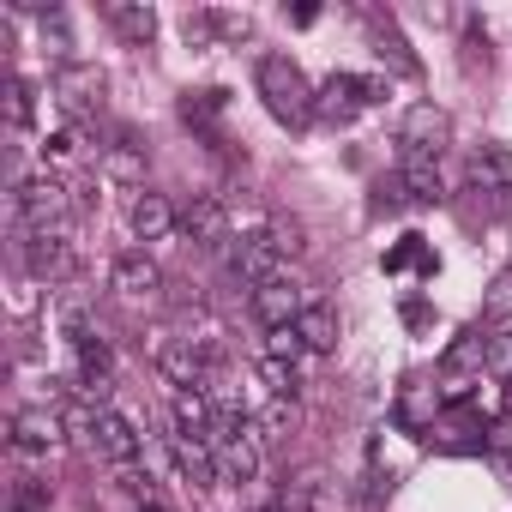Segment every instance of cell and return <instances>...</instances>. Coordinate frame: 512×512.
<instances>
[{
	"mask_svg": "<svg viewBox=\"0 0 512 512\" xmlns=\"http://www.w3.org/2000/svg\"><path fill=\"white\" fill-rule=\"evenodd\" d=\"M380 266H386V272H410V266H416L422 278H434V266H440V260L422 247V235H404V241H392V247L380 253Z\"/></svg>",
	"mask_w": 512,
	"mask_h": 512,
	"instance_id": "484cf974",
	"label": "cell"
},
{
	"mask_svg": "<svg viewBox=\"0 0 512 512\" xmlns=\"http://www.w3.org/2000/svg\"><path fill=\"white\" fill-rule=\"evenodd\" d=\"M163 446H169L175 470L187 476V488H211V482H217V458H211V440H205V434H193V428H181V422L169 416Z\"/></svg>",
	"mask_w": 512,
	"mask_h": 512,
	"instance_id": "8fae6325",
	"label": "cell"
},
{
	"mask_svg": "<svg viewBox=\"0 0 512 512\" xmlns=\"http://www.w3.org/2000/svg\"><path fill=\"white\" fill-rule=\"evenodd\" d=\"M434 446H440V452H488V440H482V428H476V422L434 428Z\"/></svg>",
	"mask_w": 512,
	"mask_h": 512,
	"instance_id": "4dcf8cb0",
	"label": "cell"
},
{
	"mask_svg": "<svg viewBox=\"0 0 512 512\" xmlns=\"http://www.w3.org/2000/svg\"><path fill=\"white\" fill-rule=\"evenodd\" d=\"M284 19H290V25H314L320 7H314V0H302V7H284Z\"/></svg>",
	"mask_w": 512,
	"mask_h": 512,
	"instance_id": "60d3db41",
	"label": "cell"
},
{
	"mask_svg": "<svg viewBox=\"0 0 512 512\" xmlns=\"http://www.w3.org/2000/svg\"><path fill=\"white\" fill-rule=\"evenodd\" d=\"M43 157H55V163L73 157V133H49V139H43Z\"/></svg>",
	"mask_w": 512,
	"mask_h": 512,
	"instance_id": "ab89813d",
	"label": "cell"
},
{
	"mask_svg": "<svg viewBox=\"0 0 512 512\" xmlns=\"http://www.w3.org/2000/svg\"><path fill=\"white\" fill-rule=\"evenodd\" d=\"M97 452H103V464L109 470H139L145 464V446H151V434L127 416V410H115V404H103L97 410V440H91Z\"/></svg>",
	"mask_w": 512,
	"mask_h": 512,
	"instance_id": "5b68a950",
	"label": "cell"
},
{
	"mask_svg": "<svg viewBox=\"0 0 512 512\" xmlns=\"http://www.w3.org/2000/svg\"><path fill=\"white\" fill-rule=\"evenodd\" d=\"M488 368L512 380V332H494V344H488Z\"/></svg>",
	"mask_w": 512,
	"mask_h": 512,
	"instance_id": "d590c367",
	"label": "cell"
},
{
	"mask_svg": "<svg viewBox=\"0 0 512 512\" xmlns=\"http://www.w3.org/2000/svg\"><path fill=\"white\" fill-rule=\"evenodd\" d=\"M43 43H49L55 67H67V61H73V31H67V13H61V7H49V13H43Z\"/></svg>",
	"mask_w": 512,
	"mask_h": 512,
	"instance_id": "f546056e",
	"label": "cell"
},
{
	"mask_svg": "<svg viewBox=\"0 0 512 512\" xmlns=\"http://www.w3.org/2000/svg\"><path fill=\"white\" fill-rule=\"evenodd\" d=\"M55 326H61V338H67L73 350H85V344H97V338H103L97 308H91L85 296H55Z\"/></svg>",
	"mask_w": 512,
	"mask_h": 512,
	"instance_id": "44dd1931",
	"label": "cell"
},
{
	"mask_svg": "<svg viewBox=\"0 0 512 512\" xmlns=\"http://www.w3.org/2000/svg\"><path fill=\"white\" fill-rule=\"evenodd\" d=\"M296 332H302L308 356H332V350H338V314H332L326 302H308L302 320H296Z\"/></svg>",
	"mask_w": 512,
	"mask_h": 512,
	"instance_id": "cb8c5ba5",
	"label": "cell"
},
{
	"mask_svg": "<svg viewBox=\"0 0 512 512\" xmlns=\"http://www.w3.org/2000/svg\"><path fill=\"white\" fill-rule=\"evenodd\" d=\"M109 290H115L121 302H157V296H163V266L151 260V253H115Z\"/></svg>",
	"mask_w": 512,
	"mask_h": 512,
	"instance_id": "7c38bea8",
	"label": "cell"
},
{
	"mask_svg": "<svg viewBox=\"0 0 512 512\" xmlns=\"http://www.w3.org/2000/svg\"><path fill=\"white\" fill-rule=\"evenodd\" d=\"M253 85H260V97H266L278 127H308L314 121V85H308V73L290 55H260L253 61Z\"/></svg>",
	"mask_w": 512,
	"mask_h": 512,
	"instance_id": "6da1fadb",
	"label": "cell"
},
{
	"mask_svg": "<svg viewBox=\"0 0 512 512\" xmlns=\"http://www.w3.org/2000/svg\"><path fill=\"white\" fill-rule=\"evenodd\" d=\"M139 512H163V506H139Z\"/></svg>",
	"mask_w": 512,
	"mask_h": 512,
	"instance_id": "ee69618b",
	"label": "cell"
},
{
	"mask_svg": "<svg viewBox=\"0 0 512 512\" xmlns=\"http://www.w3.org/2000/svg\"><path fill=\"white\" fill-rule=\"evenodd\" d=\"M488 344H494V332H482V326H470V332H458V338L446 344V356H440V368H446V374H464V380H476V374L488 368Z\"/></svg>",
	"mask_w": 512,
	"mask_h": 512,
	"instance_id": "7402d4cb",
	"label": "cell"
},
{
	"mask_svg": "<svg viewBox=\"0 0 512 512\" xmlns=\"http://www.w3.org/2000/svg\"><path fill=\"white\" fill-rule=\"evenodd\" d=\"M103 19H109L115 37L133 43V49H145V43L157 37V13L145 7V0H103Z\"/></svg>",
	"mask_w": 512,
	"mask_h": 512,
	"instance_id": "d6986e66",
	"label": "cell"
},
{
	"mask_svg": "<svg viewBox=\"0 0 512 512\" xmlns=\"http://www.w3.org/2000/svg\"><path fill=\"white\" fill-rule=\"evenodd\" d=\"M266 235L278 241V253H284V260H290V253H302V247H308V241H302V223H290V217H278V223H272Z\"/></svg>",
	"mask_w": 512,
	"mask_h": 512,
	"instance_id": "e575fe53",
	"label": "cell"
},
{
	"mask_svg": "<svg viewBox=\"0 0 512 512\" xmlns=\"http://www.w3.org/2000/svg\"><path fill=\"white\" fill-rule=\"evenodd\" d=\"M386 97H392V79H386V73H362V103L374 109V103H386Z\"/></svg>",
	"mask_w": 512,
	"mask_h": 512,
	"instance_id": "74e56055",
	"label": "cell"
},
{
	"mask_svg": "<svg viewBox=\"0 0 512 512\" xmlns=\"http://www.w3.org/2000/svg\"><path fill=\"white\" fill-rule=\"evenodd\" d=\"M253 374L266 380L272 398H296V392H302V368L284 362V356H272V350H253Z\"/></svg>",
	"mask_w": 512,
	"mask_h": 512,
	"instance_id": "d4e9b609",
	"label": "cell"
},
{
	"mask_svg": "<svg viewBox=\"0 0 512 512\" xmlns=\"http://www.w3.org/2000/svg\"><path fill=\"white\" fill-rule=\"evenodd\" d=\"M127 229L139 241H169L181 229V205H169V193H157V187H139L127 199Z\"/></svg>",
	"mask_w": 512,
	"mask_h": 512,
	"instance_id": "5bb4252c",
	"label": "cell"
},
{
	"mask_svg": "<svg viewBox=\"0 0 512 512\" xmlns=\"http://www.w3.org/2000/svg\"><path fill=\"white\" fill-rule=\"evenodd\" d=\"M181 235H187L199 253H229V247H235V229H229V211H223L217 193L181 199Z\"/></svg>",
	"mask_w": 512,
	"mask_h": 512,
	"instance_id": "9c48e42d",
	"label": "cell"
},
{
	"mask_svg": "<svg viewBox=\"0 0 512 512\" xmlns=\"http://www.w3.org/2000/svg\"><path fill=\"white\" fill-rule=\"evenodd\" d=\"M278 494H284L290 512H326V476H320V470H302V476L284 482Z\"/></svg>",
	"mask_w": 512,
	"mask_h": 512,
	"instance_id": "83f0119b",
	"label": "cell"
},
{
	"mask_svg": "<svg viewBox=\"0 0 512 512\" xmlns=\"http://www.w3.org/2000/svg\"><path fill=\"white\" fill-rule=\"evenodd\" d=\"M7 434H13V452H19V458H37V464H43V458L61 452L67 422H61V410H49V404H25V410H13Z\"/></svg>",
	"mask_w": 512,
	"mask_h": 512,
	"instance_id": "52a82bcc",
	"label": "cell"
},
{
	"mask_svg": "<svg viewBox=\"0 0 512 512\" xmlns=\"http://www.w3.org/2000/svg\"><path fill=\"white\" fill-rule=\"evenodd\" d=\"M500 416L512 422V380H506V392H500Z\"/></svg>",
	"mask_w": 512,
	"mask_h": 512,
	"instance_id": "7bdbcfd3",
	"label": "cell"
},
{
	"mask_svg": "<svg viewBox=\"0 0 512 512\" xmlns=\"http://www.w3.org/2000/svg\"><path fill=\"white\" fill-rule=\"evenodd\" d=\"M253 428H260V440H290L296 434V398H272L266 392V404L253 410Z\"/></svg>",
	"mask_w": 512,
	"mask_h": 512,
	"instance_id": "4316f807",
	"label": "cell"
},
{
	"mask_svg": "<svg viewBox=\"0 0 512 512\" xmlns=\"http://www.w3.org/2000/svg\"><path fill=\"white\" fill-rule=\"evenodd\" d=\"M440 386L434 380H404L398 386V404H392V422L404 428V434H434V422H440Z\"/></svg>",
	"mask_w": 512,
	"mask_h": 512,
	"instance_id": "9a60e30c",
	"label": "cell"
},
{
	"mask_svg": "<svg viewBox=\"0 0 512 512\" xmlns=\"http://www.w3.org/2000/svg\"><path fill=\"white\" fill-rule=\"evenodd\" d=\"M145 169H151V163H145V145H139L133 133H115V139L103 145V175H109V181H121V187L139 193V187H145Z\"/></svg>",
	"mask_w": 512,
	"mask_h": 512,
	"instance_id": "e0dca14e",
	"label": "cell"
},
{
	"mask_svg": "<svg viewBox=\"0 0 512 512\" xmlns=\"http://www.w3.org/2000/svg\"><path fill=\"white\" fill-rule=\"evenodd\" d=\"M362 109H368V103H362V73H326V79L314 85V115H320L326 127H350Z\"/></svg>",
	"mask_w": 512,
	"mask_h": 512,
	"instance_id": "4fadbf2b",
	"label": "cell"
},
{
	"mask_svg": "<svg viewBox=\"0 0 512 512\" xmlns=\"http://www.w3.org/2000/svg\"><path fill=\"white\" fill-rule=\"evenodd\" d=\"M368 37H374V55L392 67V73H404V79H416L422 73V61L410 55V43H404V31L386 19V13H368Z\"/></svg>",
	"mask_w": 512,
	"mask_h": 512,
	"instance_id": "ffe728a7",
	"label": "cell"
},
{
	"mask_svg": "<svg viewBox=\"0 0 512 512\" xmlns=\"http://www.w3.org/2000/svg\"><path fill=\"white\" fill-rule=\"evenodd\" d=\"M308 302H314V296H302L296 284H272V290H253V320H260L266 332H278V326H296Z\"/></svg>",
	"mask_w": 512,
	"mask_h": 512,
	"instance_id": "2e32d148",
	"label": "cell"
},
{
	"mask_svg": "<svg viewBox=\"0 0 512 512\" xmlns=\"http://www.w3.org/2000/svg\"><path fill=\"white\" fill-rule=\"evenodd\" d=\"M103 67H91V61H67V67H55V79H49V97L73 115V121H91L97 109H103Z\"/></svg>",
	"mask_w": 512,
	"mask_h": 512,
	"instance_id": "ba28073f",
	"label": "cell"
},
{
	"mask_svg": "<svg viewBox=\"0 0 512 512\" xmlns=\"http://www.w3.org/2000/svg\"><path fill=\"white\" fill-rule=\"evenodd\" d=\"M229 272L241 290H272V284H290V260L278 253V241L266 229H253L229 247Z\"/></svg>",
	"mask_w": 512,
	"mask_h": 512,
	"instance_id": "277c9868",
	"label": "cell"
},
{
	"mask_svg": "<svg viewBox=\"0 0 512 512\" xmlns=\"http://www.w3.org/2000/svg\"><path fill=\"white\" fill-rule=\"evenodd\" d=\"M151 362L163 380H175V392H205L217 380V362L199 344H187L181 332H151Z\"/></svg>",
	"mask_w": 512,
	"mask_h": 512,
	"instance_id": "3957f363",
	"label": "cell"
},
{
	"mask_svg": "<svg viewBox=\"0 0 512 512\" xmlns=\"http://www.w3.org/2000/svg\"><path fill=\"white\" fill-rule=\"evenodd\" d=\"M13 253L31 266V278H43V284H61V278H73V266H79V247H73V235H67V229L13 235Z\"/></svg>",
	"mask_w": 512,
	"mask_h": 512,
	"instance_id": "8992f818",
	"label": "cell"
},
{
	"mask_svg": "<svg viewBox=\"0 0 512 512\" xmlns=\"http://www.w3.org/2000/svg\"><path fill=\"white\" fill-rule=\"evenodd\" d=\"M253 512H290V506H284V494H260V506H253Z\"/></svg>",
	"mask_w": 512,
	"mask_h": 512,
	"instance_id": "b9f144b4",
	"label": "cell"
},
{
	"mask_svg": "<svg viewBox=\"0 0 512 512\" xmlns=\"http://www.w3.org/2000/svg\"><path fill=\"white\" fill-rule=\"evenodd\" d=\"M7 121L13 127H31V85L19 73H7Z\"/></svg>",
	"mask_w": 512,
	"mask_h": 512,
	"instance_id": "836d02e7",
	"label": "cell"
},
{
	"mask_svg": "<svg viewBox=\"0 0 512 512\" xmlns=\"http://www.w3.org/2000/svg\"><path fill=\"white\" fill-rule=\"evenodd\" d=\"M211 458H217V482H253L266 464V440L253 428V416H211Z\"/></svg>",
	"mask_w": 512,
	"mask_h": 512,
	"instance_id": "7a4b0ae2",
	"label": "cell"
},
{
	"mask_svg": "<svg viewBox=\"0 0 512 512\" xmlns=\"http://www.w3.org/2000/svg\"><path fill=\"white\" fill-rule=\"evenodd\" d=\"M482 320L488 326H512V266H500L482 290Z\"/></svg>",
	"mask_w": 512,
	"mask_h": 512,
	"instance_id": "f1b7e54d",
	"label": "cell"
},
{
	"mask_svg": "<svg viewBox=\"0 0 512 512\" xmlns=\"http://www.w3.org/2000/svg\"><path fill=\"white\" fill-rule=\"evenodd\" d=\"M398 187H404L416 205H440V199H446L440 157H404V175H398Z\"/></svg>",
	"mask_w": 512,
	"mask_h": 512,
	"instance_id": "603a6c76",
	"label": "cell"
},
{
	"mask_svg": "<svg viewBox=\"0 0 512 512\" xmlns=\"http://www.w3.org/2000/svg\"><path fill=\"white\" fill-rule=\"evenodd\" d=\"M446 139H452L446 109H434V103H410V109H404V121H398V145H404V157H440Z\"/></svg>",
	"mask_w": 512,
	"mask_h": 512,
	"instance_id": "30bf717a",
	"label": "cell"
},
{
	"mask_svg": "<svg viewBox=\"0 0 512 512\" xmlns=\"http://www.w3.org/2000/svg\"><path fill=\"white\" fill-rule=\"evenodd\" d=\"M7 506H13V512H49V482L19 476V482H13V494H7Z\"/></svg>",
	"mask_w": 512,
	"mask_h": 512,
	"instance_id": "d6a6232c",
	"label": "cell"
},
{
	"mask_svg": "<svg viewBox=\"0 0 512 512\" xmlns=\"http://www.w3.org/2000/svg\"><path fill=\"white\" fill-rule=\"evenodd\" d=\"M470 181H476L482 193H512V145L482 139V145L470 151Z\"/></svg>",
	"mask_w": 512,
	"mask_h": 512,
	"instance_id": "ac0fdd59",
	"label": "cell"
},
{
	"mask_svg": "<svg viewBox=\"0 0 512 512\" xmlns=\"http://www.w3.org/2000/svg\"><path fill=\"white\" fill-rule=\"evenodd\" d=\"M488 464H494V476L512 488V446H488Z\"/></svg>",
	"mask_w": 512,
	"mask_h": 512,
	"instance_id": "f35d334b",
	"label": "cell"
},
{
	"mask_svg": "<svg viewBox=\"0 0 512 512\" xmlns=\"http://www.w3.org/2000/svg\"><path fill=\"white\" fill-rule=\"evenodd\" d=\"M260 350H272V356H284V362H296V368L308 362V344H302V332H296V326H278V332H266V344H260Z\"/></svg>",
	"mask_w": 512,
	"mask_h": 512,
	"instance_id": "1f68e13d",
	"label": "cell"
},
{
	"mask_svg": "<svg viewBox=\"0 0 512 512\" xmlns=\"http://www.w3.org/2000/svg\"><path fill=\"white\" fill-rule=\"evenodd\" d=\"M398 314H404V326H410V332H428V326H434V308H428L422 296H410V302H404Z\"/></svg>",
	"mask_w": 512,
	"mask_h": 512,
	"instance_id": "8d00e7d4",
	"label": "cell"
}]
</instances>
